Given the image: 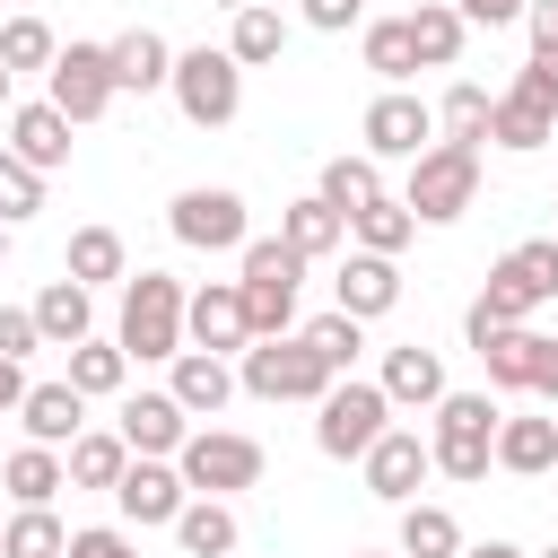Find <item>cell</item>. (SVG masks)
Segmentation results:
<instances>
[{"label": "cell", "mask_w": 558, "mask_h": 558, "mask_svg": "<svg viewBox=\"0 0 558 558\" xmlns=\"http://www.w3.org/2000/svg\"><path fill=\"white\" fill-rule=\"evenodd\" d=\"M183 305H192V288L174 279V270H131L122 279V314H113V340L140 357V366H174L192 340H183Z\"/></svg>", "instance_id": "cell-1"}, {"label": "cell", "mask_w": 558, "mask_h": 558, "mask_svg": "<svg viewBox=\"0 0 558 558\" xmlns=\"http://www.w3.org/2000/svg\"><path fill=\"white\" fill-rule=\"evenodd\" d=\"M305 253L288 235H253L235 253V288H244V314H253V340H288L296 331V288H305Z\"/></svg>", "instance_id": "cell-2"}, {"label": "cell", "mask_w": 558, "mask_h": 558, "mask_svg": "<svg viewBox=\"0 0 558 558\" xmlns=\"http://www.w3.org/2000/svg\"><path fill=\"white\" fill-rule=\"evenodd\" d=\"M436 427H427V453H436V480H488L497 471V427H506V410H497V392H445L436 410H427Z\"/></svg>", "instance_id": "cell-3"}, {"label": "cell", "mask_w": 558, "mask_h": 558, "mask_svg": "<svg viewBox=\"0 0 558 558\" xmlns=\"http://www.w3.org/2000/svg\"><path fill=\"white\" fill-rule=\"evenodd\" d=\"M166 96H174V113L192 131H227L244 113V70H235L227 44H192V52H174V87Z\"/></svg>", "instance_id": "cell-4"}, {"label": "cell", "mask_w": 558, "mask_h": 558, "mask_svg": "<svg viewBox=\"0 0 558 558\" xmlns=\"http://www.w3.org/2000/svg\"><path fill=\"white\" fill-rule=\"evenodd\" d=\"M384 427H392V401H384L375 375H340V384L314 401V445H323L331 462H366Z\"/></svg>", "instance_id": "cell-5"}, {"label": "cell", "mask_w": 558, "mask_h": 558, "mask_svg": "<svg viewBox=\"0 0 558 558\" xmlns=\"http://www.w3.org/2000/svg\"><path fill=\"white\" fill-rule=\"evenodd\" d=\"M480 305H488L497 323H532L541 305H558V235H523V244H506V253L488 262Z\"/></svg>", "instance_id": "cell-6"}, {"label": "cell", "mask_w": 558, "mask_h": 558, "mask_svg": "<svg viewBox=\"0 0 558 558\" xmlns=\"http://www.w3.org/2000/svg\"><path fill=\"white\" fill-rule=\"evenodd\" d=\"M401 201H410V218H418V227H453V218L480 201V148H462V140H436V148L410 166Z\"/></svg>", "instance_id": "cell-7"}, {"label": "cell", "mask_w": 558, "mask_h": 558, "mask_svg": "<svg viewBox=\"0 0 558 558\" xmlns=\"http://www.w3.org/2000/svg\"><path fill=\"white\" fill-rule=\"evenodd\" d=\"M235 384H244L253 401H323L340 375L305 349V331H288V340H253V349L235 357Z\"/></svg>", "instance_id": "cell-8"}, {"label": "cell", "mask_w": 558, "mask_h": 558, "mask_svg": "<svg viewBox=\"0 0 558 558\" xmlns=\"http://www.w3.org/2000/svg\"><path fill=\"white\" fill-rule=\"evenodd\" d=\"M166 227H174V244H192V253H244V244H253V209H244L235 183H183L174 209H166Z\"/></svg>", "instance_id": "cell-9"}, {"label": "cell", "mask_w": 558, "mask_h": 558, "mask_svg": "<svg viewBox=\"0 0 558 558\" xmlns=\"http://www.w3.org/2000/svg\"><path fill=\"white\" fill-rule=\"evenodd\" d=\"M183 488L192 497H235V488H262V445L244 427H192V445L174 453Z\"/></svg>", "instance_id": "cell-10"}, {"label": "cell", "mask_w": 558, "mask_h": 558, "mask_svg": "<svg viewBox=\"0 0 558 558\" xmlns=\"http://www.w3.org/2000/svg\"><path fill=\"white\" fill-rule=\"evenodd\" d=\"M357 140H366V157H375V166H384V157L418 166V157L436 148V105H427V96H410V87H384V96L357 113Z\"/></svg>", "instance_id": "cell-11"}, {"label": "cell", "mask_w": 558, "mask_h": 558, "mask_svg": "<svg viewBox=\"0 0 558 558\" xmlns=\"http://www.w3.org/2000/svg\"><path fill=\"white\" fill-rule=\"evenodd\" d=\"M44 96H52L78 131H87V122H105V113H113V96H122V87H113L105 44H61V61L44 70Z\"/></svg>", "instance_id": "cell-12"}, {"label": "cell", "mask_w": 558, "mask_h": 558, "mask_svg": "<svg viewBox=\"0 0 558 558\" xmlns=\"http://www.w3.org/2000/svg\"><path fill=\"white\" fill-rule=\"evenodd\" d=\"M183 340L209 349V357H244L253 349V314H244V288L235 279H201L192 305H183Z\"/></svg>", "instance_id": "cell-13"}, {"label": "cell", "mask_w": 558, "mask_h": 558, "mask_svg": "<svg viewBox=\"0 0 558 558\" xmlns=\"http://www.w3.org/2000/svg\"><path fill=\"white\" fill-rule=\"evenodd\" d=\"M357 471H366V497H384V506H418V488L436 480V453H427L418 427H384L375 453H366Z\"/></svg>", "instance_id": "cell-14"}, {"label": "cell", "mask_w": 558, "mask_h": 558, "mask_svg": "<svg viewBox=\"0 0 558 558\" xmlns=\"http://www.w3.org/2000/svg\"><path fill=\"white\" fill-rule=\"evenodd\" d=\"M122 445L140 453V462H174L183 445H192V410L174 401V392H122Z\"/></svg>", "instance_id": "cell-15"}, {"label": "cell", "mask_w": 558, "mask_h": 558, "mask_svg": "<svg viewBox=\"0 0 558 558\" xmlns=\"http://www.w3.org/2000/svg\"><path fill=\"white\" fill-rule=\"evenodd\" d=\"M113 506H122V523H131V532H174V514L192 506V488H183V471H174V462H140V453H131V471H122Z\"/></svg>", "instance_id": "cell-16"}, {"label": "cell", "mask_w": 558, "mask_h": 558, "mask_svg": "<svg viewBox=\"0 0 558 558\" xmlns=\"http://www.w3.org/2000/svg\"><path fill=\"white\" fill-rule=\"evenodd\" d=\"M70 131H78V122H70L52 96H35V105H9V140H0V148L26 157L35 174H61V166H70Z\"/></svg>", "instance_id": "cell-17"}, {"label": "cell", "mask_w": 558, "mask_h": 558, "mask_svg": "<svg viewBox=\"0 0 558 558\" xmlns=\"http://www.w3.org/2000/svg\"><path fill=\"white\" fill-rule=\"evenodd\" d=\"M331 305L340 314H357V323H384L392 305H401V262H384V253H340V279H331Z\"/></svg>", "instance_id": "cell-18"}, {"label": "cell", "mask_w": 558, "mask_h": 558, "mask_svg": "<svg viewBox=\"0 0 558 558\" xmlns=\"http://www.w3.org/2000/svg\"><path fill=\"white\" fill-rule=\"evenodd\" d=\"M17 427H26V445H52V453H70L78 436H87V392L61 375V384H26V401H17Z\"/></svg>", "instance_id": "cell-19"}, {"label": "cell", "mask_w": 558, "mask_h": 558, "mask_svg": "<svg viewBox=\"0 0 558 558\" xmlns=\"http://www.w3.org/2000/svg\"><path fill=\"white\" fill-rule=\"evenodd\" d=\"M105 61H113V87H122V96H157V87H174V44H166L157 26H122V35L105 44Z\"/></svg>", "instance_id": "cell-20"}, {"label": "cell", "mask_w": 558, "mask_h": 558, "mask_svg": "<svg viewBox=\"0 0 558 558\" xmlns=\"http://www.w3.org/2000/svg\"><path fill=\"white\" fill-rule=\"evenodd\" d=\"M375 384H384V401H392V410H436V401L453 392V384H445V357H436V349H418V340L384 349V375H375Z\"/></svg>", "instance_id": "cell-21"}, {"label": "cell", "mask_w": 558, "mask_h": 558, "mask_svg": "<svg viewBox=\"0 0 558 558\" xmlns=\"http://www.w3.org/2000/svg\"><path fill=\"white\" fill-rule=\"evenodd\" d=\"M166 392H174L192 418H218V410H227L244 384H235V366H227V357H209V349H183V357L166 366Z\"/></svg>", "instance_id": "cell-22"}, {"label": "cell", "mask_w": 558, "mask_h": 558, "mask_svg": "<svg viewBox=\"0 0 558 558\" xmlns=\"http://www.w3.org/2000/svg\"><path fill=\"white\" fill-rule=\"evenodd\" d=\"M357 52H366V70H375L384 87H410V78H418V44H410V9H392V17H366V26H357Z\"/></svg>", "instance_id": "cell-23"}, {"label": "cell", "mask_w": 558, "mask_h": 558, "mask_svg": "<svg viewBox=\"0 0 558 558\" xmlns=\"http://www.w3.org/2000/svg\"><path fill=\"white\" fill-rule=\"evenodd\" d=\"M279 235L305 253V262H331V253H349V218L323 201V192H305V201H288L279 209Z\"/></svg>", "instance_id": "cell-24"}, {"label": "cell", "mask_w": 558, "mask_h": 558, "mask_svg": "<svg viewBox=\"0 0 558 558\" xmlns=\"http://www.w3.org/2000/svg\"><path fill=\"white\" fill-rule=\"evenodd\" d=\"M35 323H44V349H78V340H96V288L52 279V288L35 296Z\"/></svg>", "instance_id": "cell-25"}, {"label": "cell", "mask_w": 558, "mask_h": 558, "mask_svg": "<svg viewBox=\"0 0 558 558\" xmlns=\"http://www.w3.org/2000/svg\"><path fill=\"white\" fill-rule=\"evenodd\" d=\"M235 541H244V523H235L227 497H192V506L174 514V549H183V558H235Z\"/></svg>", "instance_id": "cell-26"}, {"label": "cell", "mask_w": 558, "mask_h": 558, "mask_svg": "<svg viewBox=\"0 0 558 558\" xmlns=\"http://www.w3.org/2000/svg\"><path fill=\"white\" fill-rule=\"evenodd\" d=\"M497 471H514V480H549L558 471V418H506L497 427Z\"/></svg>", "instance_id": "cell-27"}, {"label": "cell", "mask_w": 558, "mask_h": 558, "mask_svg": "<svg viewBox=\"0 0 558 558\" xmlns=\"http://www.w3.org/2000/svg\"><path fill=\"white\" fill-rule=\"evenodd\" d=\"M61 279H78V288H113V279H131V244H122L113 227H78L70 253H61Z\"/></svg>", "instance_id": "cell-28"}, {"label": "cell", "mask_w": 558, "mask_h": 558, "mask_svg": "<svg viewBox=\"0 0 558 558\" xmlns=\"http://www.w3.org/2000/svg\"><path fill=\"white\" fill-rule=\"evenodd\" d=\"M0 488H9V506H52V497L70 488V462H61L52 445H17V453L0 462Z\"/></svg>", "instance_id": "cell-29"}, {"label": "cell", "mask_w": 558, "mask_h": 558, "mask_svg": "<svg viewBox=\"0 0 558 558\" xmlns=\"http://www.w3.org/2000/svg\"><path fill=\"white\" fill-rule=\"evenodd\" d=\"M410 44H418V70H453L462 44H471V26H462L453 0H418V9H410Z\"/></svg>", "instance_id": "cell-30"}, {"label": "cell", "mask_w": 558, "mask_h": 558, "mask_svg": "<svg viewBox=\"0 0 558 558\" xmlns=\"http://www.w3.org/2000/svg\"><path fill=\"white\" fill-rule=\"evenodd\" d=\"M314 192H323V201H331L340 218H357L366 201H384V166H375L366 148H357V157L340 148V157H323V174H314Z\"/></svg>", "instance_id": "cell-31"}, {"label": "cell", "mask_w": 558, "mask_h": 558, "mask_svg": "<svg viewBox=\"0 0 558 558\" xmlns=\"http://www.w3.org/2000/svg\"><path fill=\"white\" fill-rule=\"evenodd\" d=\"M410 235H418V218H410L401 192H384V201H366V209L349 218V244H357V253H384V262H401Z\"/></svg>", "instance_id": "cell-32"}, {"label": "cell", "mask_w": 558, "mask_h": 558, "mask_svg": "<svg viewBox=\"0 0 558 558\" xmlns=\"http://www.w3.org/2000/svg\"><path fill=\"white\" fill-rule=\"evenodd\" d=\"M541 331L532 323H514V331H497L488 349H480V366H488V392H532V375H541Z\"/></svg>", "instance_id": "cell-33"}, {"label": "cell", "mask_w": 558, "mask_h": 558, "mask_svg": "<svg viewBox=\"0 0 558 558\" xmlns=\"http://www.w3.org/2000/svg\"><path fill=\"white\" fill-rule=\"evenodd\" d=\"M61 462H70V488H105V497H113L122 471H131V445H122V427H87Z\"/></svg>", "instance_id": "cell-34"}, {"label": "cell", "mask_w": 558, "mask_h": 558, "mask_svg": "<svg viewBox=\"0 0 558 558\" xmlns=\"http://www.w3.org/2000/svg\"><path fill=\"white\" fill-rule=\"evenodd\" d=\"M392 549H401V558H462V523H453V506H436V497L401 506V532H392Z\"/></svg>", "instance_id": "cell-35"}, {"label": "cell", "mask_w": 558, "mask_h": 558, "mask_svg": "<svg viewBox=\"0 0 558 558\" xmlns=\"http://www.w3.org/2000/svg\"><path fill=\"white\" fill-rule=\"evenodd\" d=\"M227 52H235V70H270L279 52H288V17L262 0V9H235L227 17Z\"/></svg>", "instance_id": "cell-36"}, {"label": "cell", "mask_w": 558, "mask_h": 558, "mask_svg": "<svg viewBox=\"0 0 558 558\" xmlns=\"http://www.w3.org/2000/svg\"><path fill=\"white\" fill-rule=\"evenodd\" d=\"M488 113H497V96H488L480 78H453V87H445V105H436V140L488 148Z\"/></svg>", "instance_id": "cell-37"}, {"label": "cell", "mask_w": 558, "mask_h": 558, "mask_svg": "<svg viewBox=\"0 0 558 558\" xmlns=\"http://www.w3.org/2000/svg\"><path fill=\"white\" fill-rule=\"evenodd\" d=\"M0 558H70V523L52 506H17L0 523Z\"/></svg>", "instance_id": "cell-38"}, {"label": "cell", "mask_w": 558, "mask_h": 558, "mask_svg": "<svg viewBox=\"0 0 558 558\" xmlns=\"http://www.w3.org/2000/svg\"><path fill=\"white\" fill-rule=\"evenodd\" d=\"M70 384H78L87 401H113V392L131 384V349H122V340H78V349H70Z\"/></svg>", "instance_id": "cell-39"}, {"label": "cell", "mask_w": 558, "mask_h": 558, "mask_svg": "<svg viewBox=\"0 0 558 558\" xmlns=\"http://www.w3.org/2000/svg\"><path fill=\"white\" fill-rule=\"evenodd\" d=\"M52 61H61V35H52L44 17H26V9H17V17H0V70H9V78L52 70Z\"/></svg>", "instance_id": "cell-40"}, {"label": "cell", "mask_w": 558, "mask_h": 558, "mask_svg": "<svg viewBox=\"0 0 558 558\" xmlns=\"http://www.w3.org/2000/svg\"><path fill=\"white\" fill-rule=\"evenodd\" d=\"M296 331H305V349H314L331 375H357V349H366V323H357V314L331 305V314H314V323H296Z\"/></svg>", "instance_id": "cell-41"}, {"label": "cell", "mask_w": 558, "mask_h": 558, "mask_svg": "<svg viewBox=\"0 0 558 558\" xmlns=\"http://www.w3.org/2000/svg\"><path fill=\"white\" fill-rule=\"evenodd\" d=\"M488 140H497V148H514V157H532V148H549V140H558V122H549V113H532L523 96H497Z\"/></svg>", "instance_id": "cell-42"}, {"label": "cell", "mask_w": 558, "mask_h": 558, "mask_svg": "<svg viewBox=\"0 0 558 558\" xmlns=\"http://www.w3.org/2000/svg\"><path fill=\"white\" fill-rule=\"evenodd\" d=\"M35 209H44V174H35L26 157H9V148H0V227H26Z\"/></svg>", "instance_id": "cell-43"}, {"label": "cell", "mask_w": 558, "mask_h": 558, "mask_svg": "<svg viewBox=\"0 0 558 558\" xmlns=\"http://www.w3.org/2000/svg\"><path fill=\"white\" fill-rule=\"evenodd\" d=\"M506 96H523L532 113H549V122H558V52H532V61L514 70V87H506Z\"/></svg>", "instance_id": "cell-44"}, {"label": "cell", "mask_w": 558, "mask_h": 558, "mask_svg": "<svg viewBox=\"0 0 558 558\" xmlns=\"http://www.w3.org/2000/svg\"><path fill=\"white\" fill-rule=\"evenodd\" d=\"M35 349H44V323H35V305H0V357H17V366H26Z\"/></svg>", "instance_id": "cell-45"}, {"label": "cell", "mask_w": 558, "mask_h": 558, "mask_svg": "<svg viewBox=\"0 0 558 558\" xmlns=\"http://www.w3.org/2000/svg\"><path fill=\"white\" fill-rule=\"evenodd\" d=\"M70 558H140V541L122 523H87V532H70Z\"/></svg>", "instance_id": "cell-46"}, {"label": "cell", "mask_w": 558, "mask_h": 558, "mask_svg": "<svg viewBox=\"0 0 558 558\" xmlns=\"http://www.w3.org/2000/svg\"><path fill=\"white\" fill-rule=\"evenodd\" d=\"M296 17L323 35H349V26H366V0H296Z\"/></svg>", "instance_id": "cell-47"}, {"label": "cell", "mask_w": 558, "mask_h": 558, "mask_svg": "<svg viewBox=\"0 0 558 558\" xmlns=\"http://www.w3.org/2000/svg\"><path fill=\"white\" fill-rule=\"evenodd\" d=\"M453 9H462V26H514L532 0H453Z\"/></svg>", "instance_id": "cell-48"}, {"label": "cell", "mask_w": 558, "mask_h": 558, "mask_svg": "<svg viewBox=\"0 0 558 558\" xmlns=\"http://www.w3.org/2000/svg\"><path fill=\"white\" fill-rule=\"evenodd\" d=\"M523 26H532V52H558V0H532Z\"/></svg>", "instance_id": "cell-49"}, {"label": "cell", "mask_w": 558, "mask_h": 558, "mask_svg": "<svg viewBox=\"0 0 558 558\" xmlns=\"http://www.w3.org/2000/svg\"><path fill=\"white\" fill-rule=\"evenodd\" d=\"M17 401H26V375H17V357H0V418H17Z\"/></svg>", "instance_id": "cell-50"}, {"label": "cell", "mask_w": 558, "mask_h": 558, "mask_svg": "<svg viewBox=\"0 0 558 558\" xmlns=\"http://www.w3.org/2000/svg\"><path fill=\"white\" fill-rule=\"evenodd\" d=\"M462 558H523L514 541H462Z\"/></svg>", "instance_id": "cell-51"}, {"label": "cell", "mask_w": 558, "mask_h": 558, "mask_svg": "<svg viewBox=\"0 0 558 558\" xmlns=\"http://www.w3.org/2000/svg\"><path fill=\"white\" fill-rule=\"evenodd\" d=\"M218 9H227V17H235V9H262V0H218Z\"/></svg>", "instance_id": "cell-52"}, {"label": "cell", "mask_w": 558, "mask_h": 558, "mask_svg": "<svg viewBox=\"0 0 558 558\" xmlns=\"http://www.w3.org/2000/svg\"><path fill=\"white\" fill-rule=\"evenodd\" d=\"M9 87H17V78H9V70H0V113H9Z\"/></svg>", "instance_id": "cell-53"}, {"label": "cell", "mask_w": 558, "mask_h": 558, "mask_svg": "<svg viewBox=\"0 0 558 558\" xmlns=\"http://www.w3.org/2000/svg\"><path fill=\"white\" fill-rule=\"evenodd\" d=\"M349 558H401V549H349Z\"/></svg>", "instance_id": "cell-54"}, {"label": "cell", "mask_w": 558, "mask_h": 558, "mask_svg": "<svg viewBox=\"0 0 558 558\" xmlns=\"http://www.w3.org/2000/svg\"><path fill=\"white\" fill-rule=\"evenodd\" d=\"M0 253H9V227H0Z\"/></svg>", "instance_id": "cell-55"}, {"label": "cell", "mask_w": 558, "mask_h": 558, "mask_svg": "<svg viewBox=\"0 0 558 558\" xmlns=\"http://www.w3.org/2000/svg\"><path fill=\"white\" fill-rule=\"evenodd\" d=\"M549 209H558V201H549ZM549 235H558V227H549Z\"/></svg>", "instance_id": "cell-56"}, {"label": "cell", "mask_w": 558, "mask_h": 558, "mask_svg": "<svg viewBox=\"0 0 558 558\" xmlns=\"http://www.w3.org/2000/svg\"><path fill=\"white\" fill-rule=\"evenodd\" d=\"M410 9H418V0H410Z\"/></svg>", "instance_id": "cell-57"}, {"label": "cell", "mask_w": 558, "mask_h": 558, "mask_svg": "<svg viewBox=\"0 0 558 558\" xmlns=\"http://www.w3.org/2000/svg\"><path fill=\"white\" fill-rule=\"evenodd\" d=\"M549 558H558V549H549Z\"/></svg>", "instance_id": "cell-58"}, {"label": "cell", "mask_w": 558, "mask_h": 558, "mask_svg": "<svg viewBox=\"0 0 558 558\" xmlns=\"http://www.w3.org/2000/svg\"><path fill=\"white\" fill-rule=\"evenodd\" d=\"M549 148H558V140H549Z\"/></svg>", "instance_id": "cell-59"}, {"label": "cell", "mask_w": 558, "mask_h": 558, "mask_svg": "<svg viewBox=\"0 0 558 558\" xmlns=\"http://www.w3.org/2000/svg\"><path fill=\"white\" fill-rule=\"evenodd\" d=\"M0 523H9V514H0Z\"/></svg>", "instance_id": "cell-60"}]
</instances>
